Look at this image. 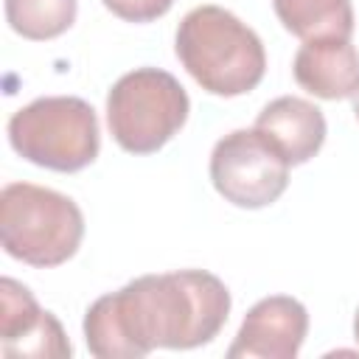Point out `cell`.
I'll list each match as a JSON object with an SVG mask.
<instances>
[{
    "label": "cell",
    "mask_w": 359,
    "mask_h": 359,
    "mask_svg": "<svg viewBox=\"0 0 359 359\" xmlns=\"http://www.w3.org/2000/svg\"><path fill=\"white\" fill-rule=\"evenodd\" d=\"M84 238L79 205L50 188L8 182L0 191L3 250L28 266H59L76 255Z\"/></svg>",
    "instance_id": "obj_3"
},
{
    "label": "cell",
    "mask_w": 359,
    "mask_h": 359,
    "mask_svg": "<svg viewBox=\"0 0 359 359\" xmlns=\"http://www.w3.org/2000/svg\"><path fill=\"white\" fill-rule=\"evenodd\" d=\"M294 81L325 101L351 98L359 87V50L351 39H309L294 53Z\"/></svg>",
    "instance_id": "obj_8"
},
{
    "label": "cell",
    "mask_w": 359,
    "mask_h": 359,
    "mask_svg": "<svg viewBox=\"0 0 359 359\" xmlns=\"http://www.w3.org/2000/svg\"><path fill=\"white\" fill-rule=\"evenodd\" d=\"M309 331V314L300 300L272 294L258 300L227 348L230 359H294Z\"/></svg>",
    "instance_id": "obj_7"
},
{
    "label": "cell",
    "mask_w": 359,
    "mask_h": 359,
    "mask_svg": "<svg viewBox=\"0 0 359 359\" xmlns=\"http://www.w3.org/2000/svg\"><path fill=\"white\" fill-rule=\"evenodd\" d=\"M104 6L126 22H151L163 17L174 0H104Z\"/></svg>",
    "instance_id": "obj_14"
},
{
    "label": "cell",
    "mask_w": 359,
    "mask_h": 359,
    "mask_svg": "<svg viewBox=\"0 0 359 359\" xmlns=\"http://www.w3.org/2000/svg\"><path fill=\"white\" fill-rule=\"evenodd\" d=\"M39 317H42V309L34 300V294L14 278H3L0 280V339L11 342L22 337Z\"/></svg>",
    "instance_id": "obj_13"
},
{
    "label": "cell",
    "mask_w": 359,
    "mask_h": 359,
    "mask_svg": "<svg viewBox=\"0 0 359 359\" xmlns=\"http://www.w3.org/2000/svg\"><path fill=\"white\" fill-rule=\"evenodd\" d=\"M8 140L20 157L50 171H81L98 157L95 109L76 95H48L17 109Z\"/></svg>",
    "instance_id": "obj_4"
},
{
    "label": "cell",
    "mask_w": 359,
    "mask_h": 359,
    "mask_svg": "<svg viewBox=\"0 0 359 359\" xmlns=\"http://www.w3.org/2000/svg\"><path fill=\"white\" fill-rule=\"evenodd\" d=\"M70 342L62 331V323L50 314V311H42V317L17 339L11 342H3V356L8 359H22V356H31V359H65L70 356Z\"/></svg>",
    "instance_id": "obj_12"
},
{
    "label": "cell",
    "mask_w": 359,
    "mask_h": 359,
    "mask_svg": "<svg viewBox=\"0 0 359 359\" xmlns=\"http://www.w3.org/2000/svg\"><path fill=\"white\" fill-rule=\"evenodd\" d=\"M353 337H356V342H359V311H356V317H353Z\"/></svg>",
    "instance_id": "obj_16"
},
{
    "label": "cell",
    "mask_w": 359,
    "mask_h": 359,
    "mask_svg": "<svg viewBox=\"0 0 359 359\" xmlns=\"http://www.w3.org/2000/svg\"><path fill=\"white\" fill-rule=\"evenodd\" d=\"M230 292L205 269L143 275L98 297L84 314L87 348L98 359H140L154 348H196L227 323Z\"/></svg>",
    "instance_id": "obj_1"
},
{
    "label": "cell",
    "mask_w": 359,
    "mask_h": 359,
    "mask_svg": "<svg viewBox=\"0 0 359 359\" xmlns=\"http://www.w3.org/2000/svg\"><path fill=\"white\" fill-rule=\"evenodd\" d=\"M283 28L303 42L353 34V8L351 0H272Z\"/></svg>",
    "instance_id": "obj_10"
},
{
    "label": "cell",
    "mask_w": 359,
    "mask_h": 359,
    "mask_svg": "<svg viewBox=\"0 0 359 359\" xmlns=\"http://www.w3.org/2000/svg\"><path fill=\"white\" fill-rule=\"evenodd\" d=\"M6 20L25 39H53L73 25L76 0H6Z\"/></svg>",
    "instance_id": "obj_11"
},
{
    "label": "cell",
    "mask_w": 359,
    "mask_h": 359,
    "mask_svg": "<svg viewBox=\"0 0 359 359\" xmlns=\"http://www.w3.org/2000/svg\"><path fill=\"white\" fill-rule=\"evenodd\" d=\"M351 101H353V115L359 118V87H356V93L351 95Z\"/></svg>",
    "instance_id": "obj_15"
},
{
    "label": "cell",
    "mask_w": 359,
    "mask_h": 359,
    "mask_svg": "<svg viewBox=\"0 0 359 359\" xmlns=\"http://www.w3.org/2000/svg\"><path fill=\"white\" fill-rule=\"evenodd\" d=\"M188 109V93L160 67H140L121 76L107 95L109 132L132 154L163 149L185 126Z\"/></svg>",
    "instance_id": "obj_5"
},
{
    "label": "cell",
    "mask_w": 359,
    "mask_h": 359,
    "mask_svg": "<svg viewBox=\"0 0 359 359\" xmlns=\"http://www.w3.org/2000/svg\"><path fill=\"white\" fill-rule=\"evenodd\" d=\"M177 56L202 90L224 98L255 90L266 70L258 34L222 6H196L182 17Z\"/></svg>",
    "instance_id": "obj_2"
},
{
    "label": "cell",
    "mask_w": 359,
    "mask_h": 359,
    "mask_svg": "<svg viewBox=\"0 0 359 359\" xmlns=\"http://www.w3.org/2000/svg\"><path fill=\"white\" fill-rule=\"evenodd\" d=\"M213 188L236 208H266L289 185V160L258 129H236L210 151Z\"/></svg>",
    "instance_id": "obj_6"
},
{
    "label": "cell",
    "mask_w": 359,
    "mask_h": 359,
    "mask_svg": "<svg viewBox=\"0 0 359 359\" xmlns=\"http://www.w3.org/2000/svg\"><path fill=\"white\" fill-rule=\"evenodd\" d=\"M255 129L278 146V151L289 160V165H300L311 160L325 140V118L323 112L297 95H283L269 101L255 118Z\"/></svg>",
    "instance_id": "obj_9"
}]
</instances>
